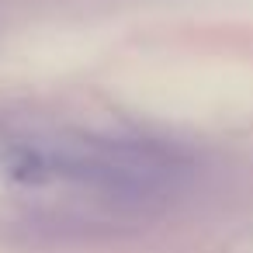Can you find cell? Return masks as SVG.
Segmentation results:
<instances>
[{
	"mask_svg": "<svg viewBox=\"0 0 253 253\" xmlns=\"http://www.w3.org/2000/svg\"><path fill=\"white\" fill-rule=\"evenodd\" d=\"M21 180H66L118 205L173 194L187 180V160L149 139L84 135L70 128H21L4 146Z\"/></svg>",
	"mask_w": 253,
	"mask_h": 253,
	"instance_id": "obj_1",
	"label": "cell"
}]
</instances>
